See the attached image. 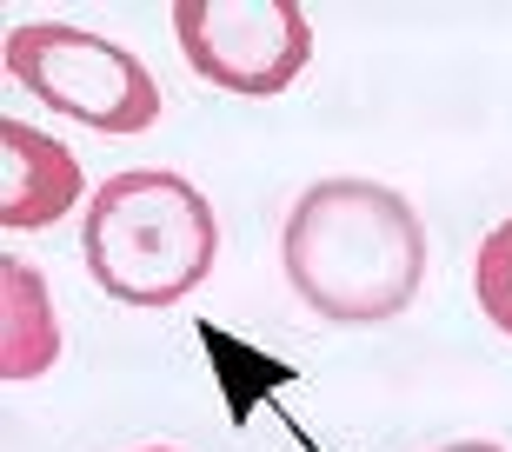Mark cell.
Segmentation results:
<instances>
[{
	"mask_svg": "<svg viewBox=\"0 0 512 452\" xmlns=\"http://www.w3.org/2000/svg\"><path fill=\"white\" fill-rule=\"evenodd\" d=\"M286 286L320 320L373 326L406 313L426 280V226L380 180H313L280 233Z\"/></svg>",
	"mask_w": 512,
	"mask_h": 452,
	"instance_id": "obj_1",
	"label": "cell"
},
{
	"mask_svg": "<svg viewBox=\"0 0 512 452\" xmlns=\"http://www.w3.org/2000/svg\"><path fill=\"white\" fill-rule=\"evenodd\" d=\"M80 246L100 293H114L120 306H180L213 273L220 220L193 180L167 167H133L87 200Z\"/></svg>",
	"mask_w": 512,
	"mask_h": 452,
	"instance_id": "obj_2",
	"label": "cell"
},
{
	"mask_svg": "<svg viewBox=\"0 0 512 452\" xmlns=\"http://www.w3.org/2000/svg\"><path fill=\"white\" fill-rule=\"evenodd\" d=\"M7 74L40 100L100 133H147L160 120V87L127 47L60 27V20H27L7 34Z\"/></svg>",
	"mask_w": 512,
	"mask_h": 452,
	"instance_id": "obj_3",
	"label": "cell"
},
{
	"mask_svg": "<svg viewBox=\"0 0 512 452\" xmlns=\"http://www.w3.org/2000/svg\"><path fill=\"white\" fill-rule=\"evenodd\" d=\"M173 34L193 74L220 94H286L313 60V27L293 0H180Z\"/></svg>",
	"mask_w": 512,
	"mask_h": 452,
	"instance_id": "obj_4",
	"label": "cell"
},
{
	"mask_svg": "<svg viewBox=\"0 0 512 452\" xmlns=\"http://www.w3.org/2000/svg\"><path fill=\"white\" fill-rule=\"evenodd\" d=\"M74 200H80L74 153L47 133L20 127V120H0V226L7 233L54 226Z\"/></svg>",
	"mask_w": 512,
	"mask_h": 452,
	"instance_id": "obj_5",
	"label": "cell"
},
{
	"mask_svg": "<svg viewBox=\"0 0 512 452\" xmlns=\"http://www.w3.org/2000/svg\"><path fill=\"white\" fill-rule=\"evenodd\" d=\"M0 286H7V339H0V373L7 379H40L60 353L54 313H47V286H40L34 266L7 260L0 266Z\"/></svg>",
	"mask_w": 512,
	"mask_h": 452,
	"instance_id": "obj_6",
	"label": "cell"
},
{
	"mask_svg": "<svg viewBox=\"0 0 512 452\" xmlns=\"http://www.w3.org/2000/svg\"><path fill=\"white\" fill-rule=\"evenodd\" d=\"M479 306H486V320L512 339V220H499L486 240H479Z\"/></svg>",
	"mask_w": 512,
	"mask_h": 452,
	"instance_id": "obj_7",
	"label": "cell"
},
{
	"mask_svg": "<svg viewBox=\"0 0 512 452\" xmlns=\"http://www.w3.org/2000/svg\"><path fill=\"white\" fill-rule=\"evenodd\" d=\"M439 452H506V446H493V439H459V446H439Z\"/></svg>",
	"mask_w": 512,
	"mask_h": 452,
	"instance_id": "obj_8",
	"label": "cell"
},
{
	"mask_svg": "<svg viewBox=\"0 0 512 452\" xmlns=\"http://www.w3.org/2000/svg\"><path fill=\"white\" fill-rule=\"evenodd\" d=\"M140 452H180V446H140Z\"/></svg>",
	"mask_w": 512,
	"mask_h": 452,
	"instance_id": "obj_9",
	"label": "cell"
}]
</instances>
